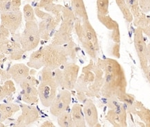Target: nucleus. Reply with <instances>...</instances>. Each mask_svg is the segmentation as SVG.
Masks as SVG:
<instances>
[{
    "mask_svg": "<svg viewBox=\"0 0 150 127\" xmlns=\"http://www.w3.org/2000/svg\"><path fill=\"white\" fill-rule=\"evenodd\" d=\"M97 65L104 72L101 95L105 99L118 98L127 92V81L125 70L117 60L99 59Z\"/></svg>",
    "mask_w": 150,
    "mask_h": 127,
    "instance_id": "nucleus-1",
    "label": "nucleus"
},
{
    "mask_svg": "<svg viewBox=\"0 0 150 127\" xmlns=\"http://www.w3.org/2000/svg\"><path fill=\"white\" fill-rule=\"evenodd\" d=\"M104 82V72L97 63L91 61L82 69L74 89L77 93L84 94L87 97H97L101 95Z\"/></svg>",
    "mask_w": 150,
    "mask_h": 127,
    "instance_id": "nucleus-2",
    "label": "nucleus"
},
{
    "mask_svg": "<svg viewBox=\"0 0 150 127\" xmlns=\"http://www.w3.org/2000/svg\"><path fill=\"white\" fill-rule=\"evenodd\" d=\"M58 87L59 85L56 81L53 70L43 67L41 72L40 82L38 87L39 99L43 106L50 107L57 94Z\"/></svg>",
    "mask_w": 150,
    "mask_h": 127,
    "instance_id": "nucleus-3",
    "label": "nucleus"
},
{
    "mask_svg": "<svg viewBox=\"0 0 150 127\" xmlns=\"http://www.w3.org/2000/svg\"><path fill=\"white\" fill-rule=\"evenodd\" d=\"M76 18L72 11L63 7L61 26L59 30L54 33L52 44L63 46L72 40V33L74 29V23Z\"/></svg>",
    "mask_w": 150,
    "mask_h": 127,
    "instance_id": "nucleus-4",
    "label": "nucleus"
},
{
    "mask_svg": "<svg viewBox=\"0 0 150 127\" xmlns=\"http://www.w3.org/2000/svg\"><path fill=\"white\" fill-rule=\"evenodd\" d=\"M40 49L43 67L54 71L67 62L68 54L64 46L50 44L40 48Z\"/></svg>",
    "mask_w": 150,
    "mask_h": 127,
    "instance_id": "nucleus-5",
    "label": "nucleus"
},
{
    "mask_svg": "<svg viewBox=\"0 0 150 127\" xmlns=\"http://www.w3.org/2000/svg\"><path fill=\"white\" fill-rule=\"evenodd\" d=\"M80 68L74 63H65L54 70V76L59 87L72 90L74 89Z\"/></svg>",
    "mask_w": 150,
    "mask_h": 127,
    "instance_id": "nucleus-6",
    "label": "nucleus"
},
{
    "mask_svg": "<svg viewBox=\"0 0 150 127\" xmlns=\"http://www.w3.org/2000/svg\"><path fill=\"white\" fill-rule=\"evenodd\" d=\"M106 104L109 109L106 115V119L112 126L125 127L127 124V112L123 103L117 98L106 99Z\"/></svg>",
    "mask_w": 150,
    "mask_h": 127,
    "instance_id": "nucleus-7",
    "label": "nucleus"
},
{
    "mask_svg": "<svg viewBox=\"0 0 150 127\" xmlns=\"http://www.w3.org/2000/svg\"><path fill=\"white\" fill-rule=\"evenodd\" d=\"M34 11L35 14L42 19V21L38 25L40 38L45 40H50L54 29L61 22L62 15L54 16L53 14L41 11L38 7H35Z\"/></svg>",
    "mask_w": 150,
    "mask_h": 127,
    "instance_id": "nucleus-8",
    "label": "nucleus"
},
{
    "mask_svg": "<svg viewBox=\"0 0 150 127\" xmlns=\"http://www.w3.org/2000/svg\"><path fill=\"white\" fill-rule=\"evenodd\" d=\"M40 40L38 25L35 21L26 22L25 29L20 35L19 42L24 52L35 49Z\"/></svg>",
    "mask_w": 150,
    "mask_h": 127,
    "instance_id": "nucleus-9",
    "label": "nucleus"
},
{
    "mask_svg": "<svg viewBox=\"0 0 150 127\" xmlns=\"http://www.w3.org/2000/svg\"><path fill=\"white\" fill-rule=\"evenodd\" d=\"M134 43L140 68L144 72L149 65L147 60V44L145 42L144 33L139 27H136L134 30Z\"/></svg>",
    "mask_w": 150,
    "mask_h": 127,
    "instance_id": "nucleus-10",
    "label": "nucleus"
},
{
    "mask_svg": "<svg viewBox=\"0 0 150 127\" xmlns=\"http://www.w3.org/2000/svg\"><path fill=\"white\" fill-rule=\"evenodd\" d=\"M72 100V95L70 90L67 89H61L50 106V113L55 117H59L60 115L67 111L70 105Z\"/></svg>",
    "mask_w": 150,
    "mask_h": 127,
    "instance_id": "nucleus-11",
    "label": "nucleus"
},
{
    "mask_svg": "<svg viewBox=\"0 0 150 127\" xmlns=\"http://www.w3.org/2000/svg\"><path fill=\"white\" fill-rule=\"evenodd\" d=\"M38 81L33 76H28L20 83L22 88V99L27 104H33L38 101V90L35 85Z\"/></svg>",
    "mask_w": 150,
    "mask_h": 127,
    "instance_id": "nucleus-12",
    "label": "nucleus"
},
{
    "mask_svg": "<svg viewBox=\"0 0 150 127\" xmlns=\"http://www.w3.org/2000/svg\"><path fill=\"white\" fill-rule=\"evenodd\" d=\"M74 29L76 35H77L79 40L84 50H85L86 53L88 54L89 56L92 59L95 60L97 58V53H98L99 51L93 44V42H91L88 40V38L86 36L83 29V26H82V22L79 18H76V21H75Z\"/></svg>",
    "mask_w": 150,
    "mask_h": 127,
    "instance_id": "nucleus-13",
    "label": "nucleus"
},
{
    "mask_svg": "<svg viewBox=\"0 0 150 127\" xmlns=\"http://www.w3.org/2000/svg\"><path fill=\"white\" fill-rule=\"evenodd\" d=\"M1 14V25L6 28L11 34L16 31L22 24V14L20 10L2 13Z\"/></svg>",
    "mask_w": 150,
    "mask_h": 127,
    "instance_id": "nucleus-14",
    "label": "nucleus"
},
{
    "mask_svg": "<svg viewBox=\"0 0 150 127\" xmlns=\"http://www.w3.org/2000/svg\"><path fill=\"white\" fill-rule=\"evenodd\" d=\"M22 114L16 122V126H26L34 123L39 118V113L36 107L31 104H22L20 107Z\"/></svg>",
    "mask_w": 150,
    "mask_h": 127,
    "instance_id": "nucleus-15",
    "label": "nucleus"
},
{
    "mask_svg": "<svg viewBox=\"0 0 150 127\" xmlns=\"http://www.w3.org/2000/svg\"><path fill=\"white\" fill-rule=\"evenodd\" d=\"M83 111L85 117L86 126L91 127L100 126L98 124V112L95 104L90 99H87L83 102Z\"/></svg>",
    "mask_w": 150,
    "mask_h": 127,
    "instance_id": "nucleus-16",
    "label": "nucleus"
},
{
    "mask_svg": "<svg viewBox=\"0 0 150 127\" xmlns=\"http://www.w3.org/2000/svg\"><path fill=\"white\" fill-rule=\"evenodd\" d=\"M99 21L106 27L108 30L111 31V39L115 43L120 44V30L119 24L107 16H99L97 15Z\"/></svg>",
    "mask_w": 150,
    "mask_h": 127,
    "instance_id": "nucleus-17",
    "label": "nucleus"
},
{
    "mask_svg": "<svg viewBox=\"0 0 150 127\" xmlns=\"http://www.w3.org/2000/svg\"><path fill=\"white\" fill-rule=\"evenodd\" d=\"M8 72L16 83L20 84L29 76V68L23 63H17L11 67Z\"/></svg>",
    "mask_w": 150,
    "mask_h": 127,
    "instance_id": "nucleus-18",
    "label": "nucleus"
},
{
    "mask_svg": "<svg viewBox=\"0 0 150 127\" xmlns=\"http://www.w3.org/2000/svg\"><path fill=\"white\" fill-rule=\"evenodd\" d=\"M71 115L75 127H85L86 122L83 111V108L79 104H75L71 109Z\"/></svg>",
    "mask_w": 150,
    "mask_h": 127,
    "instance_id": "nucleus-19",
    "label": "nucleus"
},
{
    "mask_svg": "<svg viewBox=\"0 0 150 127\" xmlns=\"http://www.w3.org/2000/svg\"><path fill=\"white\" fill-rule=\"evenodd\" d=\"M71 4L72 11L76 18L81 21L89 20L83 0H71Z\"/></svg>",
    "mask_w": 150,
    "mask_h": 127,
    "instance_id": "nucleus-20",
    "label": "nucleus"
},
{
    "mask_svg": "<svg viewBox=\"0 0 150 127\" xmlns=\"http://www.w3.org/2000/svg\"><path fill=\"white\" fill-rule=\"evenodd\" d=\"M20 107L13 103H6V104H0V117L1 122H2L6 119L10 118L20 111Z\"/></svg>",
    "mask_w": 150,
    "mask_h": 127,
    "instance_id": "nucleus-21",
    "label": "nucleus"
},
{
    "mask_svg": "<svg viewBox=\"0 0 150 127\" xmlns=\"http://www.w3.org/2000/svg\"><path fill=\"white\" fill-rule=\"evenodd\" d=\"M82 22V26H83V29L85 33L86 36L88 38V40L91 42H93V44L95 45L97 49L99 51V40L97 35L96 33V31L94 29V28L90 22L89 20H84Z\"/></svg>",
    "mask_w": 150,
    "mask_h": 127,
    "instance_id": "nucleus-22",
    "label": "nucleus"
},
{
    "mask_svg": "<svg viewBox=\"0 0 150 127\" xmlns=\"http://www.w3.org/2000/svg\"><path fill=\"white\" fill-rule=\"evenodd\" d=\"M133 22L135 27L140 28L144 34L150 38V18L146 16L145 13H142L140 16L134 18Z\"/></svg>",
    "mask_w": 150,
    "mask_h": 127,
    "instance_id": "nucleus-23",
    "label": "nucleus"
},
{
    "mask_svg": "<svg viewBox=\"0 0 150 127\" xmlns=\"http://www.w3.org/2000/svg\"><path fill=\"white\" fill-rule=\"evenodd\" d=\"M117 99L123 103L128 113H133L135 115L138 101L136 100V99L132 95L126 92L121 95L120 97H119Z\"/></svg>",
    "mask_w": 150,
    "mask_h": 127,
    "instance_id": "nucleus-24",
    "label": "nucleus"
},
{
    "mask_svg": "<svg viewBox=\"0 0 150 127\" xmlns=\"http://www.w3.org/2000/svg\"><path fill=\"white\" fill-rule=\"evenodd\" d=\"M135 115H138L145 126L150 127V110L146 108L141 102H138Z\"/></svg>",
    "mask_w": 150,
    "mask_h": 127,
    "instance_id": "nucleus-25",
    "label": "nucleus"
},
{
    "mask_svg": "<svg viewBox=\"0 0 150 127\" xmlns=\"http://www.w3.org/2000/svg\"><path fill=\"white\" fill-rule=\"evenodd\" d=\"M21 0H0V13L20 10Z\"/></svg>",
    "mask_w": 150,
    "mask_h": 127,
    "instance_id": "nucleus-26",
    "label": "nucleus"
},
{
    "mask_svg": "<svg viewBox=\"0 0 150 127\" xmlns=\"http://www.w3.org/2000/svg\"><path fill=\"white\" fill-rule=\"evenodd\" d=\"M16 91L14 83L11 80H6L4 85H0V101L10 96Z\"/></svg>",
    "mask_w": 150,
    "mask_h": 127,
    "instance_id": "nucleus-27",
    "label": "nucleus"
},
{
    "mask_svg": "<svg viewBox=\"0 0 150 127\" xmlns=\"http://www.w3.org/2000/svg\"><path fill=\"white\" fill-rule=\"evenodd\" d=\"M116 4L117 5L118 8L120 10L122 14L127 22L131 23L134 20V16L131 13L130 9L127 6L126 0H115Z\"/></svg>",
    "mask_w": 150,
    "mask_h": 127,
    "instance_id": "nucleus-28",
    "label": "nucleus"
},
{
    "mask_svg": "<svg viewBox=\"0 0 150 127\" xmlns=\"http://www.w3.org/2000/svg\"><path fill=\"white\" fill-rule=\"evenodd\" d=\"M29 67L32 68L40 69L43 67L42 63V52L40 49L38 51H35L31 55L29 61L27 63Z\"/></svg>",
    "mask_w": 150,
    "mask_h": 127,
    "instance_id": "nucleus-29",
    "label": "nucleus"
},
{
    "mask_svg": "<svg viewBox=\"0 0 150 127\" xmlns=\"http://www.w3.org/2000/svg\"><path fill=\"white\" fill-rule=\"evenodd\" d=\"M58 124L61 127H75L72 115L70 112L65 111L57 117Z\"/></svg>",
    "mask_w": 150,
    "mask_h": 127,
    "instance_id": "nucleus-30",
    "label": "nucleus"
},
{
    "mask_svg": "<svg viewBox=\"0 0 150 127\" xmlns=\"http://www.w3.org/2000/svg\"><path fill=\"white\" fill-rule=\"evenodd\" d=\"M127 6L130 9L131 13H132L134 18H136L137 17L140 16L144 13L140 9L139 5V0H126Z\"/></svg>",
    "mask_w": 150,
    "mask_h": 127,
    "instance_id": "nucleus-31",
    "label": "nucleus"
},
{
    "mask_svg": "<svg viewBox=\"0 0 150 127\" xmlns=\"http://www.w3.org/2000/svg\"><path fill=\"white\" fill-rule=\"evenodd\" d=\"M110 0H97V15L107 16L108 14Z\"/></svg>",
    "mask_w": 150,
    "mask_h": 127,
    "instance_id": "nucleus-32",
    "label": "nucleus"
},
{
    "mask_svg": "<svg viewBox=\"0 0 150 127\" xmlns=\"http://www.w3.org/2000/svg\"><path fill=\"white\" fill-rule=\"evenodd\" d=\"M23 15L26 22L35 21V11L31 5L27 4L23 8Z\"/></svg>",
    "mask_w": 150,
    "mask_h": 127,
    "instance_id": "nucleus-33",
    "label": "nucleus"
},
{
    "mask_svg": "<svg viewBox=\"0 0 150 127\" xmlns=\"http://www.w3.org/2000/svg\"><path fill=\"white\" fill-rule=\"evenodd\" d=\"M140 9L144 13H148L150 12V0H139Z\"/></svg>",
    "mask_w": 150,
    "mask_h": 127,
    "instance_id": "nucleus-34",
    "label": "nucleus"
},
{
    "mask_svg": "<svg viewBox=\"0 0 150 127\" xmlns=\"http://www.w3.org/2000/svg\"><path fill=\"white\" fill-rule=\"evenodd\" d=\"M10 31L2 25H0V40L8 39L10 35Z\"/></svg>",
    "mask_w": 150,
    "mask_h": 127,
    "instance_id": "nucleus-35",
    "label": "nucleus"
},
{
    "mask_svg": "<svg viewBox=\"0 0 150 127\" xmlns=\"http://www.w3.org/2000/svg\"><path fill=\"white\" fill-rule=\"evenodd\" d=\"M112 54L114 57L120 59V44H114L112 47Z\"/></svg>",
    "mask_w": 150,
    "mask_h": 127,
    "instance_id": "nucleus-36",
    "label": "nucleus"
},
{
    "mask_svg": "<svg viewBox=\"0 0 150 127\" xmlns=\"http://www.w3.org/2000/svg\"><path fill=\"white\" fill-rule=\"evenodd\" d=\"M54 0H40L37 7L40 8H45L48 6L52 4Z\"/></svg>",
    "mask_w": 150,
    "mask_h": 127,
    "instance_id": "nucleus-37",
    "label": "nucleus"
},
{
    "mask_svg": "<svg viewBox=\"0 0 150 127\" xmlns=\"http://www.w3.org/2000/svg\"><path fill=\"white\" fill-rule=\"evenodd\" d=\"M0 78L1 80H8L11 78V75L9 72H7L0 69Z\"/></svg>",
    "mask_w": 150,
    "mask_h": 127,
    "instance_id": "nucleus-38",
    "label": "nucleus"
},
{
    "mask_svg": "<svg viewBox=\"0 0 150 127\" xmlns=\"http://www.w3.org/2000/svg\"><path fill=\"white\" fill-rule=\"evenodd\" d=\"M143 72L145 73L146 78H147L148 82H149L150 84V64L148 65L147 69H146Z\"/></svg>",
    "mask_w": 150,
    "mask_h": 127,
    "instance_id": "nucleus-39",
    "label": "nucleus"
},
{
    "mask_svg": "<svg viewBox=\"0 0 150 127\" xmlns=\"http://www.w3.org/2000/svg\"><path fill=\"white\" fill-rule=\"evenodd\" d=\"M41 126L44 127H51V126H54V124H52V122H50V121H47V122H45L43 124L41 125Z\"/></svg>",
    "mask_w": 150,
    "mask_h": 127,
    "instance_id": "nucleus-40",
    "label": "nucleus"
},
{
    "mask_svg": "<svg viewBox=\"0 0 150 127\" xmlns=\"http://www.w3.org/2000/svg\"><path fill=\"white\" fill-rule=\"evenodd\" d=\"M147 60L148 63L150 64V43L147 44Z\"/></svg>",
    "mask_w": 150,
    "mask_h": 127,
    "instance_id": "nucleus-41",
    "label": "nucleus"
},
{
    "mask_svg": "<svg viewBox=\"0 0 150 127\" xmlns=\"http://www.w3.org/2000/svg\"><path fill=\"white\" fill-rule=\"evenodd\" d=\"M1 123L2 122H1V117H0V126H4V124H1Z\"/></svg>",
    "mask_w": 150,
    "mask_h": 127,
    "instance_id": "nucleus-42",
    "label": "nucleus"
}]
</instances>
